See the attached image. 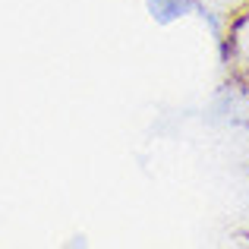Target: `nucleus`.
Returning <instances> with one entry per match:
<instances>
[{
	"mask_svg": "<svg viewBox=\"0 0 249 249\" xmlns=\"http://www.w3.org/2000/svg\"><path fill=\"white\" fill-rule=\"evenodd\" d=\"M148 10L158 22H170L186 13V0H148Z\"/></svg>",
	"mask_w": 249,
	"mask_h": 249,
	"instance_id": "1",
	"label": "nucleus"
},
{
	"mask_svg": "<svg viewBox=\"0 0 249 249\" xmlns=\"http://www.w3.org/2000/svg\"><path fill=\"white\" fill-rule=\"evenodd\" d=\"M237 38H249V22L240 25V32H237Z\"/></svg>",
	"mask_w": 249,
	"mask_h": 249,
	"instance_id": "2",
	"label": "nucleus"
}]
</instances>
